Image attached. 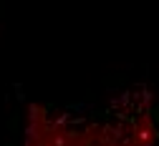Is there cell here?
Segmentation results:
<instances>
[{"label":"cell","mask_w":159,"mask_h":146,"mask_svg":"<svg viewBox=\"0 0 159 146\" xmlns=\"http://www.w3.org/2000/svg\"><path fill=\"white\" fill-rule=\"evenodd\" d=\"M23 146H159V103L142 86L78 106H30Z\"/></svg>","instance_id":"1"}]
</instances>
